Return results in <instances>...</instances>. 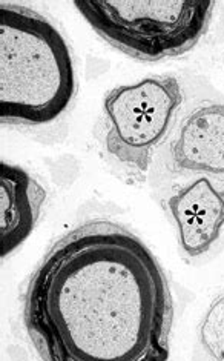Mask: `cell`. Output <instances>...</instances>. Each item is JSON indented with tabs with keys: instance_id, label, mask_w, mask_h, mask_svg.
<instances>
[{
	"instance_id": "obj_8",
	"label": "cell",
	"mask_w": 224,
	"mask_h": 361,
	"mask_svg": "<svg viewBox=\"0 0 224 361\" xmlns=\"http://www.w3.org/2000/svg\"><path fill=\"white\" fill-rule=\"evenodd\" d=\"M200 340L213 361H224V294L215 298L206 311L200 324Z\"/></svg>"
},
{
	"instance_id": "obj_6",
	"label": "cell",
	"mask_w": 224,
	"mask_h": 361,
	"mask_svg": "<svg viewBox=\"0 0 224 361\" xmlns=\"http://www.w3.org/2000/svg\"><path fill=\"white\" fill-rule=\"evenodd\" d=\"M169 156L177 173L224 178V105L203 103L186 116Z\"/></svg>"
},
{
	"instance_id": "obj_3",
	"label": "cell",
	"mask_w": 224,
	"mask_h": 361,
	"mask_svg": "<svg viewBox=\"0 0 224 361\" xmlns=\"http://www.w3.org/2000/svg\"><path fill=\"white\" fill-rule=\"evenodd\" d=\"M85 20L111 47L142 62L191 51L208 31L213 2L198 0H77Z\"/></svg>"
},
{
	"instance_id": "obj_4",
	"label": "cell",
	"mask_w": 224,
	"mask_h": 361,
	"mask_svg": "<svg viewBox=\"0 0 224 361\" xmlns=\"http://www.w3.org/2000/svg\"><path fill=\"white\" fill-rule=\"evenodd\" d=\"M182 102L183 91L174 75H151L109 91L105 99L108 152L123 166L146 173Z\"/></svg>"
},
{
	"instance_id": "obj_1",
	"label": "cell",
	"mask_w": 224,
	"mask_h": 361,
	"mask_svg": "<svg viewBox=\"0 0 224 361\" xmlns=\"http://www.w3.org/2000/svg\"><path fill=\"white\" fill-rule=\"evenodd\" d=\"M172 320L158 260L108 220L60 237L23 295L25 329L43 361H168Z\"/></svg>"
},
{
	"instance_id": "obj_5",
	"label": "cell",
	"mask_w": 224,
	"mask_h": 361,
	"mask_svg": "<svg viewBox=\"0 0 224 361\" xmlns=\"http://www.w3.org/2000/svg\"><path fill=\"white\" fill-rule=\"evenodd\" d=\"M168 208L185 254L200 257L217 243L224 228V189L215 186L209 177L180 189L169 199Z\"/></svg>"
},
{
	"instance_id": "obj_2",
	"label": "cell",
	"mask_w": 224,
	"mask_h": 361,
	"mask_svg": "<svg viewBox=\"0 0 224 361\" xmlns=\"http://www.w3.org/2000/svg\"><path fill=\"white\" fill-rule=\"evenodd\" d=\"M77 82L65 37L45 16L0 4V120L43 126L70 106Z\"/></svg>"
},
{
	"instance_id": "obj_7",
	"label": "cell",
	"mask_w": 224,
	"mask_h": 361,
	"mask_svg": "<svg viewBox=\"0 0 224 361\" xmlns=\"http://www.w3.org/2000/svg\"><path fill=\"white\" fill-rule=\"evenodd\" d=\"M46 192L28 171L0 165V257L6 259L25 243L40 219Z\"/></svg>"
}]
</instances>
